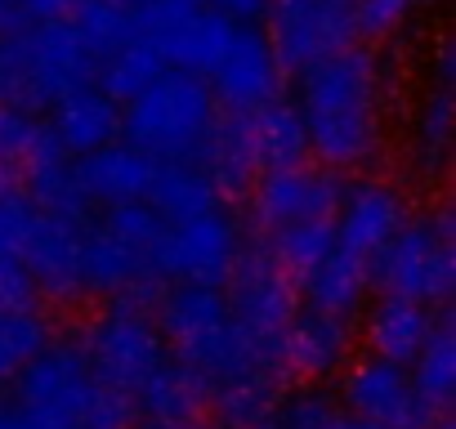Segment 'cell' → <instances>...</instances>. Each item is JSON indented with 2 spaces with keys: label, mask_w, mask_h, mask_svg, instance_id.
Here are the masks:
<instances>
[{
  "label": "cell",
  "mask_w": 456,
  "mask_h": 429,
  "mask_svg": "<svg viewBox=\"0 0 456 429\" xmlns=\"http://www.w3.org/2000/svg\"><path fill=\"white\" fill-rule=\"evenodd\" d=\"M90 224V220H86ZM86 224L72 220H54V214H32V224L19 238V260L37 287V300H54V304H72L81 300V233Z\"/></svg>",
  "instance_id": "obj_15"
},
{
  "label": "cell",
  "mask_w": 456,
  "mask_h": 429,
  "mask_svg": "<svg viewBox=\"0 0 456 429\" xmlns=\"http://www.w3.org/2000/svg\"><path fill=\"white\" fill-rule=\"evenodd\" d=\"M371 291L411 300L425 309L447 304L456 287V255H452V206L434 201L425 214H411L407 229L367 264Z\"/></svg>",
  "instance_id": "obj_6"
},
{
  "label": "cell",
  "mask_w": 456,
  "mask_h": 429,
  "mask_svg": "<svg viewBox=\"0 0 456 429\" xmlns=\"http://www.w3.org/2000/svg\"><path fill=\"white\" fill-rule=\"evenodd\" d=\"M192 5H206V0H192Z\"/></svg>",
  "instance_id": "obj_42"
},
{
  "label": "cell",
  "mask_w": 456,
  "mask_h": 429,
  "mask_svg": "<svg viewBox=\"0 0 456 429\" xmlns=\"http://www.w3.org/2000/svg\"><path fill=\"white\" fill-rule=\"evenodd\" d=\"M282 77L287 72L278 68L265 32L251 23H238L224 59L206 77V90H210L219 112H260L273 99H282Z\"/></svg>",
  "instance_id": "obj_14"
},
{
  "label": "cell",
  "mask_w": 456,
  "mask_h": 429,
  "mask_svg": "<svg viewBox=\"0 0 456 429\" xmlns=\"http://www.w3.org/2000/svg\"><path fill=\"white\" fill-rule=\"evenodd\" d=\"M447 143H452V50L447 41H438L425 72V90L411 112V134H407V161L420 183H434L443 174Z\"/></svg>",
  "instance_id": "obj_17"
},
{
  "label": "cell",
  "mask_w": 456,
  "mask_h": 429,
  "mask_svg": "<svg viewBox=\"0 0 456 429\" xmlns=\"http://www.w3.org/2000/svg\"><path fill=\"white\" fill-rule=\"evenodd\" d=\"M161 77H166V63L157 59V50L148 41H130L94 68V90H103L117 108H126L130 99H139Z\"/></svg>",
  "instance_id": "obj_29"
},
{
  "label": "cell",
  "mask_w": 456,
  "mask_h": 429,
  "mask_svg": "<svg viewBox=\"0 0 456 429\" xmlns=\"http://www.w3.org/2000/svg\"><path fill=\"white\" fill-rule=\"evenodd\" d=\"M0 103H5V77H0Z\"/></svg>",
  "instance_id": "obj_41"
},
{
  "label": "cell",
  "mask_w": 456,
  "mask_h": 429,
  "mask_svg": "<svg viewBox=\"0 0 456 429\" xmlns=\"http://www.w3.org/2000/svg\"><path fill=\"white\" fill-rule=\"evenodd\" d=\"M251 139H256L260 170H291L309 161V139L291 99H273L269 108L251 112Z\"/></svg>",
  "instance_id": "obj_26"
},
{
  "label": "cell",
  "mask_w": 456,
  "mask_h": 429,
  "mask_svg": "<svg viewBox=\"0 0 456 429\" xmlns=\"http://www.w3.org/2000/svg\"><path fill=\"white\" fill-rule=\"evenodd\" d=\"M354 344H358L354 318L300 309L291 318V327L282 331V371H287V380L296 376V380L322 384L354 362Z\"/></svg>",
  "instance_id": "obj_16"
},
{
  "label": "cell",
  "mask_w": 456,
  "mask_h": 429,
  "mask_svg": "<svg viewBox=\"0 0 456 429\" xmlns=\"http://www.w3.org/2000/svg\"><path fill=\"white\" fill-rule=\"evenodd\" d=\"M420 402L434 411V416H447L452 407V393H456V344H452V322L447 313H438V327L434 336L425 340V349L416 353V362L407 367Z\"/></svg>",
  "instance_id": "obj_28"
},
{
  "label": "cell",
  "mask_w": 456,
  "mask_h": 429,
  "mask_svg": "<svg viewBox=\"0 0 456 429\" xmlns=\"http://www.w3.org/2000/svg\"><path fill=\"white\" fill-rule=\"evenodd\" d=\"M32 214H37V206L23 188H0V255L19 251V238L32 224Z\"/></svg>",
  "instance_id": "obj_33"
},
{
  "label": "cell",
  "mask_w": 456,
  "mask_h": 429,
  "mask_svg": "<svg viewBox=\"0 0 456 429\" xmlns=\"http://www.w3.org/2000/svg\"><path fill=\"white\" fill-rule=\"evenodd\" d=\"M300 291H305L309 309H322V313H336V318H354V313L367 304V295H371L367 260H358V255L331 247V251L318 260V269L300 282Z\"/></svg>",
  "instance_id": "obj_22"
},
{
  "label": "cell",
  "mask_w": 456,
  "mask_h": 429,
  "mask_svg": "<svg viewBox=\"0 0 456 429\" xmlns=\"http://www.w3.org/2000/svg\"><path fill=\"white\" fill-rule=\"evenodd\" d=\"M215 99L201 77L166 72L139 99L121 108V143L161 161H197L201 139L215 121Z\"/></svg>",
  "instance_id": "obj_5"
},
{
  "label": "cell",
  "mask_w": 456,
  "mask_h": 429,
  "mask_svg": "<svg viewBox=\"0 0 456 429\" xmlns=\"http://www.w3.org/2000/svg\"><path fill=\"white\" fill-rule=\"evenodd\" d=\"M260 247H265V255L300 287V282L318 269V260L336 247V233H331V224H300V229H282V233L260 238Z\"/></svg>",
  "instance_id": "obj_30"
},
{
  "label": "cell",
  "mask_w": 456,
  "mask_h": 429,
  "mask_svg": "<svg viewBox=\"0 0 456 429\" xmlns=\"http://www.w3.org/2000/svg\"><path fill=\"white\" fill-rule=\"evenodd\" d=\"M210 10H219L228 23H251L256 28V19H265V10H269V0H206Z\"/></svg>",
  "instance_id": "obj_36"
},
{
  "label": "cell",
  "mask_w": 456,
  "mask_h": 429,
  "mask_svg": "<svg viewBox=\"0 0 456 429\" xmlns=\"http://www.w3.org/2000/svg\"><path fill=\"white\" fill-rule=\"evenodd\" d=\"M411 220V201H407V188L394 183V179H380V174H367L358 183H349L340 192V210L331 220V233H336V247L367 260L380 255Z\"/></svg>",
  "instance_id": "obj_13"
},
{
  "label": "cell",
  "mask_w": 456,
  "mask_h": 429,
  "mask_svg": "<svg viewBox=\"0 0 456 429\" xmlns=\"http://www.w3.org/2000/svg\"><path fill=\"white\" fill-rule=\"evenodd\" d=\"M0 77L5 103L23 112H50L59 99L94 85V59L77 41L72 23H28L0 36Z\"/></svg>",
  "instance_id": "obj_3"
},
{
  "label": "cell",
  "mask_w": 456,
  "mask_h": 429,
  "mask_svg": "<svg viewBox=\"0 0 456 429\" xmlns=\"http://www.w3.org/2000/svg\"><path fill=\"white\" fill-rule=\"evenodd\" d=\"M148 429H219V425H210V420H197V425H148Z\"/></svg>",
  "instance_id": "obj_39"
},
{
  "label": "cell",
  "mask_w": 456,
  "mask_h": 429,
  "mask_svg": "<svg viewBox=\"0 0 456 429\" xmlns=\"http://www.w3.org/2000/svg\"><path fill=\"white\" fill-rule=\"evenodd\" d=\"M429 0H349V14L358 28V45L362 41H389L398 36Z\"/></svg>",
  "instance_id": "obj_32"
},
{
  "label": "cell",
  "mask_w": 456,
  "mask_h": 429,
  "mask_svg": "<svg viewBox=\"0 0 456 429\" xmlns=\"http://www.w3.org/2000/svg\"><path fill=\"white\" fill-rule=\"evenodd\" d=\"M242 251H247V238H242L238 214L215 206V210L197 214V220L166 224V233L152 251V282L157 287L188 282V287L224 291V282L233 278Z\"/></svg>",
  "instance_id": "obj_8"
},
{
  "label": "cell",
  "mask_w": 456,
  "mask_h": 429,
  "mask_svg": "<svg viewBox=\"0 0 456 429\" xmlns=\"http://www.w3.org/2000/svg\"><path fill=\"white\" fill-rule=\"evenodd\" d=\"M296 112L318 157L331 174L367 170L385 157V72L376 50L349 45L305 72H296Z\"/></svg>",
  "instance_id": "obj_1"
},
{
  "label": "cell",
  "mask_w": 456,
  "mask_h": 429,
  "mask_svg": "<svg viewBox=\"0 0 456 429\" xmlns=\"http://www.w3.org/2000/svg\"><path fill=\"white\" fill-rule=\"evenodd\" d=\"M50 340H54L50 336V318L41 309L0 313V389H5Z\"/></svg>",
  "instance_id": "obj_31"
},
{
  "label": "cell",
  "mask_w": 456,
  "mask_h": 429,
  "mask_svg": "<svg viewBox=\"0 0 456 429\" xmlns=\"http://www.w3.org/2000/svg\"><path fill=\"white\" fill-rule=\"evenodd\" d=\"M45 125H50L59 152L72 157V161H81V157H90V152H99V148H108V143L121 139V108L103 90L86 85V90L59 99L50 108Z\"/></svg>",
  "instance_id": "obj_21"
},
{
  "label": "cell",
  "mask_w": 456,
  "mask_h": 429,
  "mask_svg": "<svg viewBox=\"0 0 456 429\" xmlns=\"http://www.w3.org/2000/svg\"><path fill=\"white\" fill-rule=\"evenodd\" d=\"M143 201L152 206L161 224H183V220H197V214L215 210L219 192L210 188V179L201 174L197 161H161Z\"/></svg>",
  "instance_id": "obj_24"
},
{
  "label": "cell",
  "mask_w": 456,
  "mask_h": 429,
  "mask_svg": "<svg viewBox=\"0 0 456 429\" xmlns=\"http://www.w3.org/2000/svg\"><path fill=\"white\" fill-rule=\"evenodd\" d=\"M14 10L28 23H63L72 10H77V0H14Z\"/></svg>",
  "instance_id": "obj_35"
},
{
  "label": "cell",
  "mask_w": 456,
  "mask_h": 429,
  "mask_svg": "<svg viewBox=\"0 0 456 429\" xmlns=\"http://www.w3.org/2000/svg\"><path fill=\"white\" fill-rule=\"evenodd\" d=\"M152 300L157 295L108 300L86 322V331L77 336V349H81L86 367L94 371V380H103L117 393H126L130 402L170 362V349H166L161 331L152 327Z\"/></svg>",
  "instance_id": "obj_4"
},
{
  "label": "cell",
  "mask_w": 456,
  "mask_h": 429,
  "mask_svg": "<svg viewBox=\"0 0 456 429\" xmlns=\"http://www.w3.org/2000/svg\"><path fill=\"white\" fill-rule=\"evenodd\" d=\"M345 179L322 166H291V170H265L256 179L251 197V224L260 238L300 229V224H331L340 210Z\"/></svg>",
  "instance_id": "obj_11"
},
{
  "label": "cell",
  "mask_w": 456,
  "mask_h": 429,
  "mask_svg": "<svg viewBox=\"0 0 456 429\" xmlns=\"http://www.w3.org/2000/svg\"><path fill=\"white\" fill-rule=\"evenodd\" d=\"M434 327H438V309L380 295V300H371L362 309L358 336L367 344V358H380V362H394V367H411L416 353L425 349V340L434 336Z\"/></svg>",
  "instance_id": "obj_19"
},
{
  "label": "cell",
  "mask_w": 456,
  "mask_h": 429,
  "mask_svg": "<svg viewBox=\"0 0 456 429\" xmlns=\"http://www.w3.org/2000/svg\"><path fill=\"white\" fill-rule=\"evenodd\" d=\"M0 429H41L28 411H19L10 398H0Z\"/></svg>",
  "instance_id": "obj_37"
},
{
  "label": "cell",
  "mask_w": 456,
  "mask_h": 429,
  "mask_svg": "<svg viewBox=\"0 0 456 429\" xmlns=\"http://www.w3.org/2000/svg\"><path fill=\"white\" fill-rule=\"evenodd\" d=\"M265 429H273V425H265Z\"/></svg>",
  "instance_id": "obj_43"
},
{
  "label": "cell",
  "mask_w": 456,
  "mask_h": 429,
  "mask_svg": "<svg viewBox=\"0 0 456 429\" xmlns=\"http://www.w3.org/2000/svg\"><path fill=\"white\" fill-rule=\"evenodd\" d=\"M206 402H210L206 384H201L183 362L170 358V362L139 389L134 411H139L148 425H197V420H206Z\"/></svg>",
  "instance_id": "obj_23"
},
{
  "label": "cell",
  "mask_w": 456,
  "mask_h": 429,
  "mask_svg": "<svg viewBox=\"0 0 456 429\" xmlns=\"http://www.w3.org/2000/svg\"><path fill=\"white\" fill-rule=\"evenodd\" d=\"M54 152H59V143H54L45 117L0 103V188H23V174Z\"/></svg>",
  "instance_id": "obj_25"
},
{
  "label": "cell",
  "mask_w": 456,
  "mask_h": 429,
  "mask_svg": "<svg viewBox=\"0 0 456 429\" xmlns=\"http://www.w3.org/2000/svg\"><path fill=\"white\" fill-rule=\"evenodd\" d=\"M429 429H452V416H434V425Z\"/></svg>",
  "instance_id": "obj_40"
},
{
  "label": "cell",
  "mask_w": 456,
  "mask_h": 429,
  "mask_svg": "<svg viewBox=\"0 0 456 429\" xmlns=\"http://www.w3.org/2000/svg\"><path fill=\"white\" fill-rule=\"evenodd\" d=\"M10 402L41 429H139L134 402L94 380L77 340H50L10 380Z\"/></svg>",
  "instance_id": "obj_2"
},
{
  "label": "cell",
  "mask_w": 456,
  "mask_h": 429,
  "mask_svg": "<svg viewBox=\"0 0 456 429\" xmlns=\"http://www.w3.org/2000/svg\"><path fill=\"white\" fill-rule=\"evenodd\" d=\"M336 402L345 416L380 425V429H429L434 411L420 402L407 367L380 362V358H354L340 371Z\"/></svg>",
  "instance_id": "obj_12"
},
{
  "label": "cell",
  "mask_w": 456,
  "mask_h": 429,
  "mask_svg": "<svg viewBox=\"0 0 456 429\" xmlns=\"http://www.w3.org/2000/svg\"><path fill=\"white\" fill-rule=\"evenodd\" d=\"M152 174H157V161L143 157L139 148L121 143V139L77 161L81 192H86V201H90L94 210L126 206V201H143L148 188H152Z\"/></svg>",
  "instance_id": "obj_20"
},
{
  "label": "cell",
  "mask_w": 456,
  "mask_h": 429,
  "mask_svg": "<svg viewBox=\"0 0 456 429\" xmlns=\"http://www.w3.org/2000/svg\"><path fill=\"white\" fill-rule=\"evenodd\" d=\"M197 166L219 197H247L256 179L265 174L256 157V139H251V112H215L201 139Z\"/></svg>",
  "instance_id": "obj_18"
},
{
  "label": "cell",
  "mask_w": 456,
  "mask_h": 429,
  "mask_svg": "<svg viewBox=\"0 0 456 429\" xmlns=\"http://www.w3.org/2000/svg\"><path fill=\"white\" fill-rule=\"evenodd\" d=\"M134 32L157 50L166 72H188V77H210V68L224 59L238 23H228L210 5L192 0H134Z\"/></svg>",
  "instance_id": "obj_9"
},
{
  "label": "cell",
  "mask_w": 456,
  "mask_h": 429,
  "mask_svg": "<svg viewBox=\"0 0 456 429\" xmlns=\"http://www.w3.org/2000/svg\"><path fill=\"white\" fill-rule=\"evenodd\" d=\"M269 50L282 72H305L349 45H358V28L349 0H269Z\"/></svg>",
  "instance_id": "obj_10"
},
{
  "label": "cell",
  "mask_w": 456,
  "mask_h": 429,
  "mask_svg": "<svg viewBox=\"0 0 456 429\" xmlns=\"http://www.w3.org/2000/svg\"><path fill=\"white\" fill-rule=\"evenodd\" d=\"M224 304L238 336L260 353L282 362V331L300 313V287L265 255L260 242H247L233 278L224 282Z\"/></svg>",
  "instance_id": "obj_7"
},
{
  "label": "cell",
  "mask_w": 456,
  "mask_h": 429,
  "mask_svg": "<svg viewBox=\"0 0 456 429\" xmlns=\"http://www.w3.org/2000/svg\"><path fill=\"white\" fill-rule=\"evenodd\" d=\"M19 309H37V287L19 255H0V313H19Z\"/></svg>",
  "instance_id": "obj_34"
},
{
  "label": "cell",
  "mask_w": 456,
  "mask_h": 429,
  "mask_svg": "<svg viewBox=\"0 0 456 429\" xmlns=\"http://www.w3.org/2000/svg\"><path fill=\"white\" fill-rule=\"evenodd\" d=\"M331 429H380V425H367V420H354V416H345V411H340V420H336Z\"/></svg>",
  "instance_id": "obj_38"
},
{
  "label": "cell",
  "mask_w": 456,
  "mask_h": 429,
  "mask_svg": "<svg viewBox=\"0 0 456 429\" xmlns=\"http://www.w3.org/2000/svg\"><path fill=\"white\" fill-rule=\"evenodd\" d=\"M68 23H72L77 41L86 45V54L94 59V68H99L108 54H117L121 45L139 41V32H134V10L121 5V0H77V10L68 14Z\"/></svg>",
  "instance_id": "obj_27"
}]
</instances>
